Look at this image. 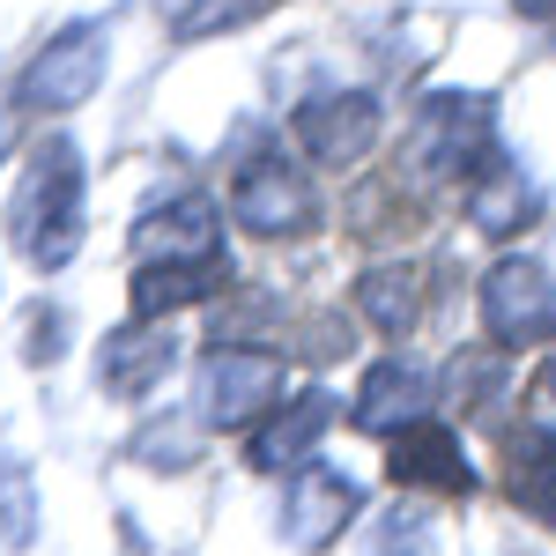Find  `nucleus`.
I'll return each instance as SVG.
<instances>
[{"instance_id": "obj_10", "label": "nucleus", "mask_w": 556, "mask_h": 556, "mask_svg": "<svg viewBox=\"0 0 556 556\" xmlns=\"http://www.w3.org/2000/svg\"><path fill=\"white\" fill-rule=\"evenodd\" d=\"M342 416V401L327 393V386H304V393H282L267 416L253 424V468L275 475V468H304L312 453H319V438L327 424Z\"/></svg>"}, {"instance_id": "obj_5", "label": "nucleus", "mask_w": 556, "mask_h": 556, "mask_svg": "<svg viewBox=\"0 0 556 556\" xmlns=\"http://www.w3.org/2000/svg\"><path fill=\"white\" fill-rule=\"evenodd\" d=\"M379 97L371 89H312L298 97V112H290V141H298L312 164H327V172H349V164H364L371 149H379Z\"/></svg>"}, {"instance_id": "obj_6", "label": "nucleus", "mask_w": 556, "mask_h": 556, "mask_svg": "<svg viewBox=\"0 0 556 556\" xmlns=\"http://www.w3.org/2000/svg\"><path fill=\"white\" fill-rule=\"evenodd\" d=\"M482 334L497 349H534L556 342V275L542 260L505 253L482 275Z\"/></svg>"}, {"instance_id": "obj_4", "label": "nucleus", "mask_w": 556, "mask_h": 556, "mask_svg": "<svg viewBox=\"0 0 556 556\" xmlns=\"http://www.w3.org/2000/svg\"><path fill=\"white\" fill-rule=\"evenodd\" d=\"M230 215L253 238H304V230H319V193L275 141H253L230 172Z\"/></svg>"}, {"instance_id": "obj_12", "label": "nucleus", "mask_w": 556, "mask_h": 556, "mask_svg": "<svg viewBox=\"0 0 556 556\" xmlns=\"http://www.w3.org/2000/svg\"><path fill=\"white\" fill-rule=\"evenodd\" d=\"M430 371L424 364H408V356H379L371 371H364V386H356V401H349V424L371 430V438H393L401 424H416V416H430Z\"/></svg>"}, {"instance_id": "obj_11", "label": "nucleus", "mask_w": 556, "mask_h": 556, "mask_svg": "<svg viewBox=\"0 0 556 556\" xmlns=\"http://www.w3.org/2000/svg\"><path fill=\"white\" fill-rule=\"evenodd\" d=\"M134 253L141 260H230L223 253V215L208 193H178L164 208L134 223Z\"/></svg>"}, {"instance_id": "obj_3", "label": "nucleus", "mask_w": 556, "mask_h": 556, "mask_svg": "<svg viewBox=\"0 0 556 556\" xmlns=\"http://www.w3.org/2000/svg\"><path fill=\"white\" fill-rule=\"evenodd\" d=\"M290 386L282 349L245 342V334H215L201 349V371H193V416L201 430H253Z\"/></svg>"}, {"instance_id": "obj_15", "label": "nucleus", "mask_w": 556, "mask_h": 556, "mask_svg": "<svg viewBox=\"0 0 556 556\" xmlns=\"http://www.w3.org/2000/svg\"><path fill=\"white\" fill-rule=\"evenodd\" d=\"M505 490L519 513L556 534V424H519L505 438Z\"/></svg>"}, {"instance_id": "obj_9", "label": "nucleus", "mask_w": 556, "mask_h": 556, "mask_svg": "<svg viewBox=\"0 0 556 556\" xmlns=\"http://www.w3.org/2000/svg\"><path fill=\"white\" fill-rule=\"evenodd\" d=\"M356 513H364V490H356L342 468H327V460H304L298 482H290L282 534H290L304 556H319V549H334L349 527H356Z\"/></svg>"}, {"instance_id": "obj_20", "label": "nucleus", "mask_w": 556, "mask_h": 556, "mask_svg": "<svg viewBox=\"0 0 556 556\" xmlns=\"http://www.w3.org/2000/svg\"><path fill=\"white\" fill-rule=\"evenodd\" d=\"M519 15H527V23H556V0H513Z\"/></svg>"}, {"instance_id": "obj_7", "label": "nucleus", "mask_w": 556, "mask_h": 556, "mask_svg": "<svg viewBox=\"0 0 556 556\" xmlns=\"http://www.w3.org/2000/svg\"><path fill=\"white\" fill-rule=\"evenodd\" d=\"M393 453H386V475H393V490H408V497H475V468L468 453H460V430L438 424V416H416V424H401L386 438Z\"/></svg>"}, {"instance_id": "obj_19", "label": "nucleus", "mask_w": 556, "mask_h": 556, "mask_svg": "<svg viewBox=\"0 0 556 556\" xmlns=\"http://www.w3.org/2000/svg\"><path fill=\"white\" fill-rule=\"evenodd\" d=\"M60 349H67V312H30L23 356H30V364H60Z\"/></svg>"}, {"instance_id": "obj_1", "label": "nucleus", "mask_w": 556, "mask_h": 556, "mask_svg": "<svg viewBox=\"0 0 556 556\" xmlns=\"http://www.w3.org/2000/svg\"><path fill=\"white\" fill-rule=\"evenodd\" d=\"M8 230H15V253L30 260L38 275L75 260V245H83V149L67 134H52V141L30 149V172L15 186Z\"/></svg>"}, {"instance_id": "obj_2", "label": "nucleus", "mask_w": 556, "mask_h": 556, "mask_svg": "<svg viewBox=\"0 0 556 556\" xmlns=\"http://www.w3.org/2000/svg\"><path fill=\"white\" fill-rule=\"evenodd\" d=\"M505 149H497V112L490 97H424L408 149H401V178L430 193V186H468L475 172H490Z\"/></svg>"}, {"instance_id": "obj_17", "label": "nucleus", "mask_w": 556, "mask_h": 556, "mask_svg": "<svg viewBox=\"0 0 556 556\" xmlns=\"http://www.w3.org/2000/svg\"><path fill=\"white\" fill-rule=\"evenodd\" d=\"M356 312H364V327L386 334V342H401V334H416V319H424V267H371V275H356Z\"/></svg>"}, {"instance_id": "obj_8", "label": "nucleus", "mask_w": 556, "mask_h": 556, "mask_svg": "<svg viewBox=\"0 0 556 556\" xmlns=\"http://www.w3.org/2000/svg\"><path fill=\"white\" fill-rule=\"evenodd\" d=\"M104 83V30L75 23L60 38H45V52L23 67V112H75Z\"/></svg>"}, {"instance_id": "obj_21", "label": "nucleus", "mask_w": 556, "mask_h": 556, "mask_svg": "<svg viewBox=\"0 0 556 556\" xmlns=\"http://www.w3.org/2000/svg\"><path fill=\"white\" fill-rule=\"evenodd\" d=\"M8 141H15V119H8V112H0V149H8Z\"/></svg>"}, {"instance_id": "obj_13", "label": "nucleus", "mask_w": 556, "mask_h": 556, "mask_svg": "<svg viewBox=\"0 0 556 556\" xmlns=\"http://www.w3.org/2000/svg\"><path fill=\"white\" fill-rule=\"evenodd\" d=\"M172 356H178V342H172L164 319H134V327H119V334H104V349H97V386L119 393V401H141V393L164 386Z\"/></svg>"}, {"instance_id": "obj_18", "label": "nucleus", "mask_w": 556, "mask_h": 556, "mask_svg": "<svg viewBox=\"0 0 556 556\" xmlns=\"http://www.w3.org/2000/svg\"><path fill=\"white\" fill-rule=\"evenodd\" d=\"M0 542H15V549L30 542V475L23 468L0 482Z\"/></svg>"}, {"instance_id": "obj_16", "label": "nucleus", "mask_w": 556, "mask_h": 556, "mask_svg": "<svg viewBox=\"0 0 556 556\" xmlns=\"http://www.w3.org/2000/svg\"><path fill=\"white\" fill-rule=\"evenodd\" d=\"M468 223L482 238H519L527 223H542V193H534V178H519L513 156H497L490 172L468 178Z\"/></svg>"}, {"instance_id": "obj_14", "label": "nucleus", "mask_w": 556, "mask_h": 556, "mask_svg": "<svg viewBox=\"0 0 556 556\" xmlns=\"http://www.w3.org/2000/svg\"><path fill=\"white\" fill-rule=\"evenodd\" d=\"M230 290V260H141L134 267V319H172L186 304Z\"/></svg>"}]
</instances>
